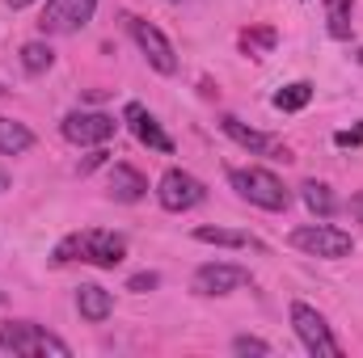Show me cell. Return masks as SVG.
<instances>
[{
    "instance_id": "obj_10",
    "label": "cell",
    "mask_w": 363,
    "mask_h": 358,
    "mask_svg": "<svg viewBox=\"0 0 363 358\" xmlns=\"http://www.w3.org/2000/svg\"><path fill=\"white\" fill-rule=\"evenodd\" d=\"M131 38H135V47L148 55V64L161 72V76H174L178 72V55H174V42L152 25V21H140V17H131Z\"/></svg>"
},
{
    "instance_id": "obj_17",
    "label": "cell",
    "mask_w": 363,
    "mask_h": 358,
    "mask_svg": "<svg viewBox=\"0 0 363 358\" xmlns=\"http://www.w3.org/2000/svg\"><path fill=\"white\" fill-rule=\"evenodd\" d=\"M194 241H199V245H224V249H250V245H254L245 232H233V228H211V224H199V228H194Z\"/></svg>"
},
{
    "instance_id": "obj_1",
    "label": "cell",
    "mask_w": 363,
    "mask_h": 358,
    "mask_svg": "<svg viewBox=\"0 0 363 358\" xmlns=\"http://www.w3.org/2000/svg\"><path fill=\"white\" fill-rule=\"evenodd\" d=\"M127 258V241L118 232H106V228H85V232H72L55 245V266H68V262H89V266L114 270Z\"/></svg>"
},
{
    "instance_id": "obj_3",
    "label": "cell",
    "mask_w": 363,
    "mask_h": 358,
    "mask_svg": "<svg viewBox=\"0 0 363 358\" xmlns=\"http://www.w3.org/2000/svg\"><path fill=\"white\" fill-rule=\"evenodd\" d=\"M228 181L245 202H254L262 211H287L291 207V190L271 169H228Z\"/></svg>"
},
{
    "instance_id": "obj_14",
    "label": "cell",
    "mask_w": 363,
    "mask_h": 358,
    "mask_svg": "<svg viewBox=\"0 0 363 358\" xmlns=\"http://www.w3.org/2000/svg\"><path fill=\"white\" fill-rule=\"evenodd\" d=\"M110 194L118 202H140L148 194V181H144L140 169H131V165H110Z\"/></svg>"
},
{
    "instance_id": "obj_30",
    "label": "cell",
    "mask_w": 363,
    "mask_h": 358,
    "mask_svg": "<svg viewBox=\"0 0 363 358\" xmlns=\"http://www.w3.org/2000/svg\"><path fill=\"white\" fill-rule=\"evenodd\" d=\"M0 308H4V291H0Z\"/></svg>"
},
{
    "instance_id": "obj_21",
    "label": "cell",
    "mask_w": 363,
    "mask_h": 358,
    "mask_svg": "<svg viewBox=\"0 0 363 358\" xmlns=\"http://www.w3.org/2000/svg\"><path fill=\"white\" fill-rule=\"evenodd\" d=\"M274 38H279V34H274L271 25H258V30H245V34H241L245 51H267V47H274Z\"/></svg>"
},
{
    "instance_id": "obj_25",
    "label": "cell",
    "mask_w": 363,
    "mask_h": 358,
    "mask_svg": "<svg viewBox=\"0 0 363 358\" xmlns=\"http://www.w3.org/2000/svg\"><path fill=\"white\" fill-rule=\"evenodd\" d=\"M101 161H106V152H93L89 161H85V165H81V173H89V169H97V165H101Z\"/></svg>"
},
{
    "instance_id": "obj_28",
    "label": "cell",
    "mask_w": 363,
    "mask_h": 358,
    "mask_svg": "<svg viewBox=\"0 0 363 358\" xmlns=\"http://www.w3.org/2000/svg\"><path fill=\"white\" fill-rule=\"evenodd\" d=\"M4 190H9V173H4V169H0V194H4Z\"/></svg>"
},
{
    "instance_id": "obj_7",
    "label": "cell",
    "mask_w": 363,
    "mask_h": 358,
    "mask_svg": "<svg viewBox=\"0 0 363 358\" xmlns=\"http://www.w3.org/2000/svg\"><path fill=\"white\" fill-rule=\"evenodd\" d=\"M97 13V0H47L38 30L43 34H77L81 25H89Z\"/></svg>"
},
{
    "instance_id": "obj_8",
    "label": "cell",
    "mask_w": 363,
    "mask_h": 358,
    "mask_svg": "<svg viewBox=\"0 0 363 358\" xmlns=\"http://www.w3.org/2000/svg\"><path fill=\"white\" fill-rule=\"evenodd\" d=\"M203 198H207V185L194 178V173H186V169H169L165 178L157 181V202L165 211H190Z\"/></svg>"
},
{
    "instance_id": "obj_29",
    "label": "cell",
    "mask_w": 363,
    "mask_h": 358,
    "mask_svg": "<svg viewBox=\"0 0 363 358\" xmlns=\"http://www.w3.org/2000/svg\"><path fill=\"white\" fill-rule=\"evenodd\" d=\"M0 97H9V85H4V81H0Z\"/></svg>"
},
{
    "instance_id": "obj_13",
    "label": "cell",
    "mask_w": 363,
    "mask_h": 358,
    "mask_svg": "<svg viewBox=\"0 0 363 358\" xmlns=\"http://www.w3.org/2000/svg\"><path fill=\"white\" fill-rule=\"evenodd\" d=\"M220 127H224V135H228V139H233L237 148H245V152H254V156H258V152H271V148H274L271 135H262V131L245 127V122H241L237 114H224V118H220Z\"/></svg>"
},
{
    "instance_id": "obj_22",
    "label": "cell",
    "mask_w": 363,
    "mask_h": 358,
    "mask_svg": "<svg viewBox=\"0 0 363 358\" xmlns=\"http://www.w3.org/2000/svg\"><path fill=\"white\" fill-rule=\"evenodd\" d=\"M233 354H271V346L262 337H233Z\"/></svg>"
},
{
    "instance_id": "obj_2",
    "label": "cell",
    "mask_w": 363,
    "mask_h": 358,
    "mask_svg": "<svg viewBox=\"0 0 363 358\" xmlns=\"http://www.w3.org/2000/svg\"><path fill=\"white\" fill-rule=\"evenodd\" d=\"M0 350H4V354H17V358H34V354L68 358L72 354L68 342H60L55 333H47V329L34 325V321H9V325H0Z\"/></svg>"
},
{
    "instance_id": "obj_20",
    "label": "cell",
    "mask_w": 363,
    "mask_h": 358,
    "mask_svg": "<svg viewBox=\"0 0 363 358\" xmlns=\"http://www.w3.org/2000/svg\"><path fill=\"white\" fill-rule=\"evenodd\" d=\"M330 38H351V0H325Z\"/></svg>"
},
{
    "instance_id": "obj_24",
    "label": "cell",
    "mask_w": 363,
    "mask_h": 358,
    "mask_svg": "<svg viewBox=\"0 0 363 358\" xmlns=\"http://www.w3.org/2000/svg\"><path fill=\"white\" fill-rule=\"evenodd\" d=\"M334 144H338V148H359V144H363V127H351V131H338V135H334Z\"/></svg>"
},
{
    "instance_id": "obj_16",
    "label": "cell",
    "mask_w": 363,
    "mask_h": 358,
    "mask_svg": "<svg viewBox=\"0 0 363 358\" xmlns=\"http://www.w3.org/2000/svg\"><path fill=\"white\" fill-rule=\"evenodd\" d=\"M300 198H304V207H308L313 215H321V219H330V215L338 211V198L330 194L325 181H304V185H300Z\"/></svg>"
},
{
    "instance_id": "obj_15",
    "label": "cell",
    "mask_w": 363,
    "mask_h": 358,
    "mask_svg": "<svg viewBox=\"0 0 363 358\" xmlns=\"http://www.w3.org/2000/svg\"><path fill=\"white\" fill-rule=\"evenodd\" d=\"M34 148V131L9 114H0V156H21Z\"/></svg>"
},
{
    "instance_id": "obj_19",
    "label": "cell",
    "mask_w": 363,
    "mask_h": 358,
    "mask_svg": "<svg viewBox=\"0 0 363 358\" xmlns=\"http://www.w3.org/2000/svg\"><path fill=\"white\" fill-rule=\"evenodd\" d=\"M313 101V85L308 81H296V85H287V89L274 93V110H283V114H296V110H304Z\"/></svg>"
},
{
    "instance_id": "obj_11",
    "label": "cell",
    "mask_w": 363,
    "mask_h": 358,
    "mask_svg": "<svg viewBox=\"0 0 363 358\" xmlns=\"http://www.w3.org/2000/svg\"><path fill=\"white\" fill-rule=\"evenodd\" d=\"M127 122H131V131H135V139H140L144 148H152V152H165V156L174 152V139L161 131V122H157V118H152V114H148L140 101H131V105H127Z\"/></svg>"
},
{
    "instance_id": "obj_23",
    "label": "cell",
    "mask_w": 363,
    "mask_h": 358,
    "mask_svg": "<svg viewBox=\"0 0 363 358\" xmlns=\"http://www.w3.org/2000/svg\"><path fill=\"white\" fill-rule=\"evenodd\" d=\"M161 287V274H152V270H144V274H131V282H127V291H135V295H144V291H157Z\"/></svg>"
},
{
    "instance_id": "obj_9",
    "label": "cell",
    "mask_w": 363,
    "mask_h": 358,
    "mask_svg": "<svg viewBox=\"0 0 363 358\" xmlns=\"http://www.w3.org/2000/svg\"><path fill=\"white\" fill-rule=\"evenodd\" d=\"M241 287H250V270L233 266V262H207V266L194 270V278H190L194 295H233Z\"/></svg>"
},
{
    "instance_id": "obj_4",
    "label": "cell",
    "mask_w": 363,
    "mask_h": 358,
    "mask_svg": "<svg viewBox=\"0 0 363 358\" xmlns=\"http://www.w3.org/2000/svg\"><path fill=\"white\" fill-rule=\"evenodd\" d=\"M291 249L308 253V258H321V262H342L355 253V241L351 232L334 228V224H300L291 232Z\"/></svg>"
},
{
    "instance_id": "obj_27",
    "label": "cell",
    "mask_w": 363,
    "mask_h": 358,
    "mask_svg": "<svg viewBox=\"0 0 363 358\" xmlns=\"http://www.w3.org/2000/svg\"><path fill=\"white\" fill-rule=\"evenodd\" d=\"M4 4H9V8H30L34 0H4Z\"/></svg>"
},
{
    "instance_id": "obj_18",
    "label": "cell",
    "mask_w": 363,
    "mask_h": 358,
    "mask_svg": "<svg viewBox=\"0 0 363 358\" xmlns=\"http://www.w3.org/2000/svg\"><path fill=\"white\" fill-rule=\"evenodd\" d=\"M51 64H55V51H51V42L34 38V42H26V47H21V68H26L30 76H43Z\"/></svg>"
},
{
    "instance_id": "obj_6",
    "label": "cell",
    "mask_w": 363,
    "mask_h": 358,
    "mask_svg": "<svg viewBox=\"0 0 363 358\" xmlns=\"http://www.w3.org/2000/svg\"><path fill=\"white\" fill-rule=\"evenodd\" d=\"M60 131H64V139L77 144V148H101V144L114 139L118 122H114V114H101V110H72V114L60 122Z\"/></svg>"
},
{
    "instance_id": "obj_5",
    "label": "cell",
    "mask_w": 363,
    "mask_h": 358,
    "mask_svg": "<svg viewBox=\"0 0 363 358\" xmlns=\"http://www.w3.org/2000/svg\"><path fill=\"white\" fill-rule=\"evenodd\" d=\"M291 329H296V337L304 342V350L313 358H342V342L330 333L325 316H321L317 308H308L304 299L291 304Z\"/></svg>"
},
{
    "instance_id": "obj_26",
    "label": "cell",
    "mask_w": 363,
    "mask_h": 358,
    "mask_svg": "<svg viewBox=\"0 0 363 358\" xmlns=\"http://www.w3.org/2000/svg\"><path fill=\"white\" fill-rule=\"evenodd\" d=\"M351 211H355V215L363 219V194H355V198H351Z\"/></svg>"
},
{
    "instance_id": "obj_12",
    "label": "cell",
    "mask_w": 363,
    "mask_h": 358,
    "mask_svg": "<svg viewBox=\"0 0 363 358\" xmlns=\"http://www.w3.org/2000/svg\"><path fill=\"white\" fill-rule=\"evenodd\" d=\"M77 312H81L89 325H101V321L114 312V295H110L106 287H97V282H85V287L77 291Z\"/></svg>"
}]
</instances>
